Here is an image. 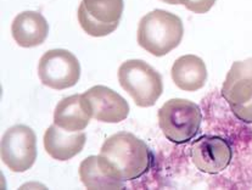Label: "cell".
<instances>
[{
    "instance_id": "1",
    "label": "cell",
    "mask_w": 252,
    "mask_h": 190,
    "mask_svg": "<svg viewBox=\"0 0 252 190\" xmlns=\"http://www.w3.org/2000/svg\"><path fill=\"white\" fill-rule=\"evenodd\" d=\"M97 158L109 174L125 183L145 174L153 162L148 145L129 132H118L107 138Z\"/></svg>"
},
{
    "instance_id": "2",
    "label": "cell",
    "mask_w": 252,
    "mask_h": 190,
    "mask_svg": "<svg viewBox=\"0 0 252 190\" xmlns=\"http://www.w3.org/2000/svg\"><path fill=\"white\" fill-rule=\"evenodd\" d=\"M184 35L181 17L156 9L146 14L138 26V44L154 56H164L174 50Z\"/></svg>"
},
{
    "instance_id": "3",
    "label": "cell",
    "mask_w": 252,
    "mask_h": 190,
    "mask_svg": "<svg viewBox=\"0 0 252 190\" xmlns=\"http://www.w3.org/2000/svg\"><path fill=\"white\" fill-rule=\"evenodd\" d=\"M158 126L171 143L190 142L199 133L202 122L200 107L187 99H171L158 110Z\"/></svg>"
},
{
    "instance_id": "4",
    "label": "cell",
    "mask_w": 252,
    "mask_h": 190,
    "mask_svg": "<svg viewBox=\"0 0 252 190\" xmlns=\"http://www.w3.org/2000/svg\"><path fill=\"white\" fill-rule=\"evenodd\" d=\"M121 87L134 100L139 107L155 105L163 92L162 76L143 60H127L118 68Z\"/></svg>"
},
{
    "instance_id": "5",
    "label": "cell",
    "mask_w": 252,
    "mask_h": 190,
    "mask_svg": "<svg viewBox=\"0 0 252 190\" xmlns=\"http://www.w3.org/2000/svg\"><path fill=\"white\" fill-rule=\"evenodd\" d=\"M222 96L239 121L252 123V58L235 61L222 86Z\"/></svg>"
},
{
    "instance_id": "6",
    "label": "cell",
    "mask_w": 252,
    "mask_h": 190,
    "mask_svg": "<svg viewBox=\"0 0 252 190\" xmlns=\"http://www.w3.org/2000/svg\"><path fill=\"white\" fill-rule=\"evenodd\" d=\"M38 76L48 88L63 91L78 83L81 65L71 51L66 49H51L40 58Z\"/></svg>"
},
{
    "instance_id": "7",
    "label": "cell",
    "mask_w": 252,
    "mask_h": 190,
    "mask_svg": "<svg viewBox=\"0 0 252 190\" xmlns=\"http://www.w3.org/2000/svg\"><path fill=\"white\" fill-rule=\"evenodd\" d=\"M1 160L15 173L28 171L37 160L34 130L25 125L10 127L1 138Z\"/></svg>"
},
{
    "instance_id": "8",
    "label": "cell",
    "mask_w": 252,
    "mask_h": 190,
    "mask_svg": "<svg viewBox=\"0 0 252 190\" xmlns=\"http://www.w3.org/2000/svg\"><path fill=\"white\" fill-rule=\"evenodd\" d=\"M190 158L199 171L217 174L227 169L233 160V148L220 135H202L191 144Z\"/></svg>"
},
{
    "instance_id": "9",
    "label": "cell",
    "mask_w": 252,
    "mask_h": 190,
    "mask_svg": "<svg viewBox=\"0 0 252 190\" xmlns=\"http://www.w3.org/2000/svg\"><path fill=\"white\" fill-rule=\"evenodd\" d=\"M91 106L93 119L105 123L122 122L129 115V105L123 96L105 86H95L83 93Z\"/></svg>"
},
{
    "instance_id": "10",
    "label": "cell",
    "mask_w": 252,
    "mask_h": 190,
    "mask_svg": "<svg viewBox=\"0 0 252 190\" xmlns=\"http://www.w3.org/2000/svg\"><path fill=\"white\" fill-rule=\"evenodd\" d=\"M93 117L88 100L83 94L63 97L54 111V123L67 132H82Z\"/></svg>"
},
{
    "instance_id": "11",
    "label": "cell",
    "mask_w": 252,
    "mask_h": 190,
    "mask_svg": "<svg viewBox=\"0 0 252 190\" xmlns=\"http://www.w3.org/2000/svg\"><path fill=\"white\" fill-rule=\"evenodd\" d=\"M44 148L51 158L58 161H68L83 150L87 142L86 133L67 132L55 123L44 133Z\"/></svg>"
},
{
    "instance_id": "12",
    "label": "cell",
    "mask_w": 252,
    "mask_h": 190,
    "mask_svg": "<svg viewBox=\"0 0 252 190\" xmlns=\"http://www.w3.org/2000/svg\"><path fill=\"white\" fill-rule=\"evenodd\" d=\"M12 38L22 48H34L48 38L49 25L38 11H23L17 15L11 25Z\"/></svg>"
},
{
    "instance_id": "13",
    "label": "cell",
    "mask_w": 252,
    "mask_h": 190,
    "mask_svg": "<svg viewBox=\"0 0 252 190\" xmlns=\"http://www.w3.org/2000/svg\"><path fill=\"white\" fill-rule=\"evenodd\" d=\"M171 76L179 89L184 92H196L206 83L207 68L201 58L189 54L174 61Z\"/></svg>"
},
{
    "instance_id": "14",
    "label": "cell",
    "mask_w": 252,
    "mask_h": 190,
    "mask_svg": "<svg viewBox=\"0 0 252 190\" xmlns=\"http://www.w3.org/2000/svg\"><path fill=\"white\" fill-rule=\"evenodd\" d=\"M79 178L87 189H123L125 182L115 178L100 163L95 155L84 158L79 165Z\"/></svg>"
},
{
    "instance_id": "15",
    "label": "cell",
    "mask_w": 252,
    "mask_h": 190,
    "mask_svg": "<svg viewBox=\"0 0 252 190\" xmlns=\"http://www.w3.org/2000/svg\"><path fill=\"white\" fill-rule=\"evenodd\" d=\"M89 15L101 24L120 25L123 14V0H82Z\"/></svg>"
},
{
    "instance_id": "16",
    "label": "cell",
    "mask_w": 252,
    "mask_h": 190,
    "mask_svg": "<svg viewBox=\"0 0 252 190\" xmlns=\"http://www.w3.org/2000/svg\"><path fill=\"white\" fill-rule=\"evenodd\" d=\"M77 17H78V22L81 25V27L83 28L84 32L87 34L92 35V37H106V35L115 32L116 28L118 27V24H101V22L93 19L82 2L78 7V11H77Z\"/></svg>"
},
{
    "instance_id": "17",
    "label": "cell",
    "mask_w": 252,
    "mask_h": 190,
    "mask_svg": "<svg viewBox=\"0 0 252 190\" xmlns=\"http://www.w3.org/2000/svg\"><path fill=\"white\" fill-rule=\"evenodd\" d=\"M215 2L216 0H179V4L184 5L194 14H206L212 9Z\"/></svg>"
},
{
    "instance_id": "18",
    "label": "cell",
    "mask_w": 252,
    "mask_h": 190,
    "mask_svg": "<svg viewBox=\"0 0 252 190\" xmlns=\"http://www.w3.org/2000/svg\"><path fill=\"white\" fill-rule=\"evenodd\" d=\"M161 1L166 2L169 5H179V0H161Z\"/></svg>"
}]
</instances>
